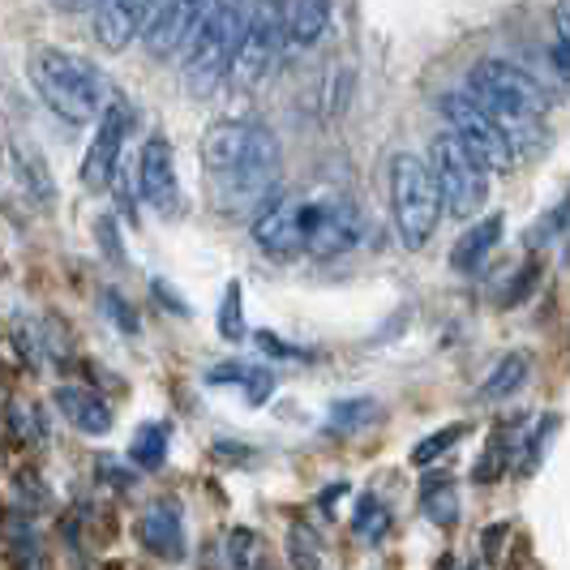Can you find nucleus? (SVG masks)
Segmentation results:
<instances>
[{"instance_id":"1","label":"nucleus","mask_w":570,"mask_h":570,"mask_svg":"<svg viewBox=\"0 0 570 570\" xmlns=\"http://www.w3.org/2000/svg\"><path fill=\"white\" fill-rule=\"evenodd\" d=\"M224 219H249L279 194V138L257 120H215L198 142Z\"/></svg>"},{"instance_id":"2","label":"nucleus","mask_w":570,"mask_h":570,"mask_svg":"<svg viewBox=\"0 0 570 570\" xmlns=\"http://www.w3.org/2000/svg\"><path fill=\"white\" fill-rule=\"evenodd\" d=\"M463 95L481 108V112L498 125V134L511 142V155L519 164V150H532L541 142V129H544V116H549V95L544 86L519 69L511 60H476L468 69V86Z\"/></svg>"},{"instance_id":"3","label":"nucleus","mask_w":570,"mask_h":570,"mask_svg":"<svg viewBox=\"0 0 570 570\" xmlns=\"http://www.w3.org/2000/svg\"><path fill=\"white\" fill-rule=\"evenodd\" d=\"M30 82L65 125H95L112 99L99 65L65 48H39L30 57Z\"/></svg>"},{"instance_id":"4","label":"nucleus","mask_w":570,"mask_h":570,"mask_svg":"<svg viewBox=\"0 0 570 570\" xmlns=\"http://www.w3.org/2000/svg\"><path fill=\"white\" fill-rule=\"evenodd\" d=\"M249 13H254V0H210L198 35L185 52V90L189 95H210L228 78L240 35L249 27Z\"/></svg>"},{"instance_id":"5","label":"nucleus","mask_w":570,"mask_h":570,"mask_svg":"<svg viewBox=\"0 0 570 570\" xmlns=\"http://www.w3.org/2000/svg\"><path fill=\"white\" fill-rule=\"evenodd\" d=\"M391 215L407 249H421L429 236L438 232L442 219V198L433 185V171L421 155H395L391 159Z\"/></svg>"},{"instance_id":"6","label":"nucleus","mask_w":570,"mask_h":570,"mask_svg":"<svg viewBox=\"0 0 570 570\" xmlns=\"http://www.w3.org/2000/svg\"><path fill=\"white\" fill-rule=\"evenodd\" d=\"M284 35H287V0H254L249 27L240 35V48L228 65L224 82L240 95H249L271 78V69L284 57Z\"/></svg>"},{"instance_id":"7","label":"nucleus","mask_w":570,"mask_h":570,"mask_svg":"<svg viewBox=\"0 0 570 570\" xmlns=\"http://www.w3.org/2000/svg\"><path fill=\"white\" fill-rule=\"evenodd\" d=\"M429 171H433V185H438L442 210H446L451 219H476V210H481L489 198L485 164H481L463 142H455L451 134H438Z\"/></svg>"},{"instance_id":"8","label":"nucleus","mask_w":570,"mask_h":570,"mask_svg":"<svg viewBox=\"0 0 570 570\" xmlns=\"http://www.w3.org/2000/svg\"><path fill=\"white\" fill-rule=\"evenodd\" d=\"M442 116H446V134L455 138V142H463L481 164H485V171H511L514 168V155H511V142L498 134V125L489 120L463 90H451V95H442Z\"/></svg>"},{"instance_id":"9","label":"nucleus","mask_w":570,"mask_h":570,"mask_svg":"<svg viewBox=\"0 0 570 570\" xmlns=\"http://www.w3.org/2000/svg\"><path fill=\"white\" fill-rule=\"evenodd\" d=\"M305 210L309 198L301 194H275L262 210L254 215V245L275 262H296L305 257Z\"/></svg>"},{"instance_id":"10","label":"nucleus","mask_w":570,"mask_h":570,"mask_svg":"<svg viewBox=\"0 0 570 570\" xmlns=\"http://www.w3.org/2000/svg\"><path fill=\"white\" fill-rule=\"evenodd\" d=\"M129 134H134V108L120 95H112L108 108L95 120V138H90V146H86L82 155L86 189H108L112 185V171L120 168V150L129 142Z\"/></svg>"},{"instance_id":"11","label":"nucleus","mask_w":570,"mask_h":570,"mask_svg":"<svg viewBox=\"0 0 570 570\" xmlns=\"http://www.w3.org/2000/svg\"><path fill=\"white\" fill-rule=\"evenodd\" d=\"M365 236V219L352 202H314L305 210V254L309 257H340L352 254Z\"/></svg>"},{"instance_id":"12","label":"nucleus","mask_w":570,"mask_h":570,"mask_svg":"<svg viewBox=\"0 0 570 570\" xmlns=\"http://www.w3.org/2000/svg\"><path fill=\"white\" fill-rule=\"evenodd\" d=\"M206 9H210V0H159L142 30L146 52L155 60H185Z\"/></svg>"},{"instance_id":"13","label":"nucleus","mask_w":570,"mask_h":570,"mask_svg":"<svg viewBox=\"0 0 570 570\" xmlns=\"http://www.w3.org/2000/svg\"><path fill=\"white\" fill-rule=\"evenodd\" d=\"M159 0H99L95 4V39L104 52H125L146 30Z\"/></svg>"},{"instance_id":"14","label":"nucleus","mask_w":570,"mask_h":570,"mask_svg":"<svg viewBox=\"0 0 570 570\" xmlns=\"http://www.w3.org/2000/svg\"><path fill=\"white\" fill-rule=\"evenodd\" d=\"M134 180H138V194H142L155 210H171L176 206V150L164 134H150L142 146V159H138V171H134Z\"/></svg>"},{"instance_id":"15","label":"nucleus","mask_w":570,"mask_h":570,"mask_svg":"<svg viewBox=\"0 0 570 570\" xmlns=\"http://www.w3.org/2000/svg\"><path fill=\"white\" fill-rule=\"evenodd\" d=\"M138 541L155 553V558H164V562H180L185 558V511H180V502L176 498H159V502H150L138 519Z\"/></svg>"},{"instance_id":"16","label":"nucleus","mask_w":570,"mask_h":570,"mask_svg":"<svg viewBox=\"0 0 570 570\" xmlns=\"http://www.w3.org/2000/svg\"><path fill=\"white\" fill-rule=\"evenodd\" d=\"M52 403L60 407V416L69 421V425L86 433V438H104V433H112V407L99 400L95 391H86V386H57L52 391Z\"/></svg>"},{"instance_id":"17","label":"nucleus","mask_w":570,"mask_h":570,"mask_svg":"<svg viewBox=\"0 0 570 570\" xmlns=\"http://www.w3.org/2000/svg\"><path fill=\"white\" fill-rule=\"evenodd\" d=\"M331 27V0H287V35L284 57L309 52Z\"/></svg>"},{"instance_id":"18","label":"nucleus","mask_w":570,"mask_h":570,"mask_svg":"<svg viewBox=\"0 0 570 570\" xmlns=\"http://www.w3.org/2000/svg\"><path fill=\"white\" fill-rule=\"evenodd\" d=\"M502 228H507V219H502V215H485V219H476L472 228L459 236L455 249H451V266H455V271H476V266L498 249Z\"/></svg>"},{"instance_id":"19","label":"nucleus","mask_w":570,"mask_h":570,"mask_svg":"<svg viewBox=\"0 0 570 570\" xmlns=\"http://www.w3.org/2000/svg\"><path fill=\"white\" fill-rule=\"evenodd\" d=\"M528 370H532L528 352H511V356H502V361H498V370H493V373L485 377V382H481L476 400H481V403H502V400H511L514 391H523V382H528Z\"/></svg>"},{"instance_id":"20","label":"nucleus","mask_w":570,"mask_h":570,"mask_svg":"<svg viewBox=\"0 0 570 570\" xmlns=\"http://www.w3.org/2000/svg\"><path fill=\"white\" fill-rule=\"evenodd\" d=\"M171 425L164 421H146L142 429H134V442H129V463L142 468V472H159L164 459H168Z\"/></svg>"},{"instance_id":"21","label":"nucleus","mask_w":570,"mask_h":570,"mask_svg":"<svg viewBox=\"0 0 570 570\" xmlns=\"http://www.w3.org/2000/svg\"><path fill=\"white\" fill-rule=\"evenodd\" d=\"M382 416V407L377 400L370 395H356V400H340L326 407V433H361V429H370L373 421Z\"/></svg>"},{"instance_id":"22","label":"nucleus","mask_w":570,"mask_h":570,"mask_svg":"<svg viewBox=\"0 0 570 570\" xmlns=\"http://www.w3.org/2000/svg\"><path fill=\"white\" fill-rule=\"evenodd\" d=\"M352 532L361 537L365 544H377L386 532H391V511H386V502L377 498V493H365L361 502H356V514H352Z\"/></svg>"},{"instance_id":"23","label":"nucleus","mask_w":570,"mask_h":570,"mask_svg":"<svg viewBox=\"0 0 570 570\" xmlns=\"http://www.w3.org/2000/svg\"><path fill=\"white\" fill-rule=\"evenodd\" d=\"M463 438H468V425H446V429H438V433H429V438H421V442H416V446H412V468H421V472H425V468H433V463H438V459L442 455H451V451H455L459 442H463Z\"/></svg>"},{"instance_id":"24","label":"nucleus","mask_w":570,"mask_h":570,"mask_svg":"<svg viewBox=\"0 0 570 570\" xmlns=\"http://www.w3.org/2000/svg\"><path fill=\"white\" fill-rule=\"evenodd\" d=\"M519 433H511V425H498V433H493V442H489V451L481 455V463L472 468V481H481V485H489V481H498L502 472H507V463H511V446Z\"/></svg>"},{"instance_id":"25","label":"nucleus","mask_w":570,"mask_h":570,"mask_svg":"<svg viewBox=\"0 0 570 570\" xmlns=\"http://www.w3.org/2000/svg\"><path fill=\"white\" fill-rule=\"evenodd\" d=\"M425 519L429 523H438V528H455L459 523V498L451 481H442V489L429 485L425 489Z\"/></svg>"},{"instance_id":"26","label":"nucleus","mask_w":570,"mask_h":570,"mask_svg":"<svg viewBox=\"0 0 570 570\" xmlns=\"http://www.w3.org/2000/svg\"><path fill=\"white\" fill-rule=\"evenodd\" d=\"M287 558H292V570H322V544L309 528L287 532Z\"/></svg>"},{"instance_id":"27","label":"nucleus","mask_w":570,"mask_h":570,"mask_svg":"<svg viewBox=\"0 0 570 570\" xmlns=\"http://www.w3.org/2000/svg\"><path fill=\"white\" fill-rule=\"evenodd\" d=\"M219 340L240 343L245 340V309H240V284H228L224 305H219Z\"/></svg>"},{"instance_id":"28","label":"nucleus","mask_w":570,"mask_h":570,"mask_svg":"<svg viewBox=\"0 0 570 570\" xmlns=\"http://www.w3.org/2000/svg\"><path fill=\"white\" fill-rule=\"evenodd\" d=\"M558 433V416L549 412V416H541L537 421V429H532V438H528V446H523V455H519V472H537L541 468V455L549 451V438Z\"/></svg>"},{"instance_id":"29","label":"nucleus","mask_w":570,"mask_h":570,"mask_svg":"<svg viewBox=\"0 0 570 570\" xmlns=\"http://www.w3.org/2000/svg\"><path fill=\"white\" fill-rule=\"evenodd\" d=\"M99 309L112 317V326L116 331H125V335H138V331H142V322H138V314H134V305H129L116 287H104V292H99Z\"/></svg>"},{"instance_id":"30","label":"nucleus","mask_w":570,"mask_h":570,"mask_svg":"<svg viewBox=\"0 0 570 570\" xmlns=\"http://www.w3.org/2000/svg\"><path fill=\"white\" fill-rule=\"evenodd\" d=\"M254 549H257V537L249 532V528H232L228 541H224L228 570H254Z\"/></svg>"},{"instance_id":"31","label":"nucleus","mask_w":570,"mask_h":570,"mask_svg":"<svg viewBox=\"0 0 570 570\" xmlns=\"http://www.w3.org/2000/svg\"><path fill=\"white\" fill-rule=\"evenodd\" d=\"M537 279H541V266H537V262H528V266H523V271H519V275L511 279V287L498 296V305L507 309V305H519V301H528V292L537 287Z\"/></svg>"},{"instance_id":"32","label":"nucleus","mask_w":570,"mask_h":570,"mask_svg":"<svg viewBox=\"0 0 570 570\" xmlns=\"http://www.w3.org/2000/svg\"><path fill=\"white\" fill-rule=\"evenodd\" d=\"M249 373H254V365H236V361H228V365H210L206 370V386H245L249 382Z\"/></svg>"},{"instance_id":"33","label":"nucleus","mask_w":570,"mask_h":570,"mask_svg":"<svg viewBox=\"0 0 570 570\" xmlns=\"http://www.w3.org/2000/svg\"><path fill=\"white\" fill-rule=\"evenodd\" d=\"M271 391H275V373L254 365L249 382H245V400H249V407H262V403L271 400Z\"/></svg>"},{"instance_id":"34","label":"nucleus","mask_w":570,"mask_h":570,"mask_svg":"<svg viewBox=\"0 0 570 570\" xmlns=\"http://www.w3.org/2000/svg\"><path fill=\"white\" fill-rule=\"evenodd\" d=\"M257 347H262L266 356H279V361H305V347H292V343H284L279 335H271V331L257 335Z\"/></svg>"},{"instance_id":"35","label":"nucleus","mask_w":570,"mask_h":570,"mask_svg":"<svg viewBox=\"0 0 570 570\" xmlns=\"http://www.w3.org/2000/svg\"><path fill=\"white\" fill-rule=\"evenodd\" d=\"M99 232H104V245H108V257H112V262H120V240H116V232H112V219H104V224H99Z\"/></svg>"},{"instance_id":"36","label":"nucleus","mask_w":570,"mask_h":570,"mask_svg":"<svg viewBox=\"0 0 570 570\" xmlns=\"http://www.w3.org/2000/svg\"><path fill=\"white\" fill-rule=\"evenodd\" d=\"M553 73H558V78H567V43H562V39L553 43Z\"/></svg>"},{"instance_id":"37","label":"nucleus","mask_w":570,"mask_h":570,"mask_svg":"<svg viewBox=\"0 0 570 570\" xmlns=\"http://www.w3.org/2000/svg\"><path fill=\"white\" fill-rule=\"evenodd\" d=\"M340 493H347V485H343V481H340V485H331V489H326V493H322V507H326V511H331V502H335V498H340Z\"/></svg>"},{"instance_id":"38","label":"nucleus","mask_w":570,"mask_h":570,"mask_svg":"<svg viewBox=\"0 0 570 570\" xmlns=\"http://www.w3.org/2000/svg\"><path fill=\"white\" fill-rule=\"evenodd\" d=\"M60 4H69V9H95L99 0H60Z\"/></svg>"}]
</instances>
